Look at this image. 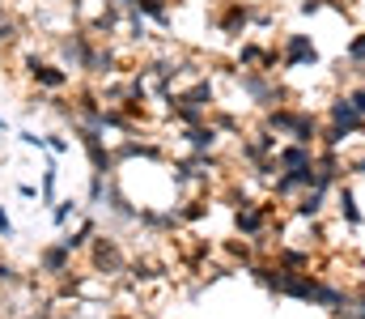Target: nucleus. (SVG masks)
<instances>
[{
  "mask_svg": "<svg viewBox=\"0 0 365 319\" xmlns=\"http://www.w3.org/2000/svg\"><path fill=\"white\" fill-rule=\"evenodd\" d=\"M297 13L302 17H319V13H327V0H297Z\"/></svg>",
  "mask_w": 365,
  "mask_h": 319,
  "instance_id": "obj_20",
  "label": "nucleus"
},
{
  "mask_svg": "<svg viewBox=\"0 0 365 319\" xmlns=\"http://www.w3.org/2000/svg\"><path fill=\"white\" fill-rule=\"evenodd\" d=\"M47 153H51V158L73 153V136H64V132H47Z\"/></svg>",
  "mask_w": 365,
  "mask_h": 319,
  "instance_id": "obj_18",
  "label": "nucleus"
},
{
  "mask_svg": "<svg viewBox=\"0 0 365 319\" xmlns=\"http://www.w3.org/2000/svg\"><path fill=\"white\" fill-rule=\"evenodd\" d=\"M128 264H132V255H128L123 238L115 230H98L90 251H86V268L106 277V281H119V277H128Z\"/></svg>",
  "mask_w": 365,
  "mask_h": 319,
  "instance_id": "obj_2",
  "label": "nucleus"
},
{
  "mask_svg": "<svg viewBox=\"0 0 365 319\" xmlns=\"http://www.w3.org/2000/svg\"><path fill=\"white\" fill-rule=\"evenodd\" d=\"M272 260L280 268H293V273H306L310 264H314V255H310V247H289V243H276Z\"/></svg>",
  "mask_w": 365,
  "mask_h": 319,
  "instance_id": "obj_13",
  "label": "nucleus"
},
{
  "mask_svg": "<svg viewBox=\"0 0 365 319\" xmlns=\"http://www.w3.org/2000/svg\"><path fill=\"white\" fill-rule=\"evenodd\" d=\"M0 4H4V0H0Z\"/></svg>",
  "mask_w": 365,
  "mask_h": 319,
  "instance_id": "obj_26",
  "label": "nucleus"
},
{
  "mask_svg": "<svg viewBox=\"0 0 365 319\" xmlns=\"http://www.w3.org/2000/svg\"><path fill=\"white\" fill-rule=\"evenodd\" d=\"M264 128H272L280 141H297V145H319V132H323V119L310 111V106H293L280 103L272 111H264Z\"/></svg>",
  "mask_w": 365,
  "mask_h": 319,
  "instance_id": "obj_1",
  "label": "nucleus"
},
{
  "mask_svg": "<svg viewBox=\"0 0 365 319\" xmlns=\"http://www.w3.org/2000/svg\"><path fill=\"white\" fill-rule=\"evenodd\" d=\"M86 213H90V209H86V201L64 196V201H56V209H51V226H56V230H68V226H77Z\"/></svg>",
  "mask_w": 365,
  "mask_h": 319,
  "instance_id": "obj_14",
  "label": "nucleus"
},
{
  "mask_svg": "<svg viewBox=\"0 0 365 319\" xmlns=\"http://www.w3.org/2000/svg\"><path fill=\"white\" fill-rule=\"evenodd\" d=\"M251 13H255V0H221V9L212 13V26L225 39H242L251 30Z\"/></svg>",
  "mask_w": 365,
  "mask_h": 319,
  "instance_id": "obj_7",
  "label": "nucleus"
},
{
  "mask_svg": "<svg viewBox=\"0 0 365 319\" xmlns=\"http://www.w3.org/2000/svg\"><path fill=\"white\" fill-rule=\"evenodd\" d=\"M21 69H26V81H30L34 90H43V94H64V90L73 86V77H77V73H68L60 60L38 56V51H21Z\"/></svg>",
  "mask_w": 365,
  "mask_h": 319,
  "instance_id": "obj_3",
  "label": "nucleus"
},
{
  "mask_svg": "<svg viewBox=\"0 0 365 319\" xmlns=\"http://www.w3.org/2000/svg\"><path fill=\"white\" fill-rule=\"evenodd\" d=\"M327 123H336V128H344L349 136H365V119L357 115V106L349 103V94H336L331 103H327V115H323Z\"/></svg>",
  "mask_w": 365,
  "mask_h": 319,
  "instance_id": "obj_8",
  "label": "nucleus"
},
{
  "mask_svg": "<svg viewBox=\"0 0 365 319\" xmlns=\"http://www.w3.org/2000/svg\"><path fill=\"white\" fill-rule=\"evenodd\" d=\"M98 230H102V226H98V217H93V213H86V217H81L77 226L60 230V243H64V247H68V251H73V255L81 260V255L90 251V243H93V234H98Z\"/></svg>",
  "mask_w": 365,
  "mask_h": 319,
  "instance_id": "obj_10",
  "label": "nucleus"
},
{
  "mask_svg": "<svg viewBox=\"0 0 365 319\" xmlns=\"http://www.w3.org/2000/svg\"><path fill=\"white\" fill-rule=\"evenodd\" d=\"M344 94H349V103L357 106V115L365 119V86H353V90H344Z\"/></svg>",
  "mask_w": 365,
  "mask_h": 319,
  "instance_id": "obj_23",
  "label": "nucleus"
},
{
  "mask_svg": "<svg viewBox=\"0 0 365 319\" xmlns=\"http://www.w3.org/2000/svg\"><path fill=\"white\" fill-rule=\"evenodd\" d=\"M314 158H319V145H297V141H280V149H276L272 166H276V175H280V171H302V166H310Z\"/></svg>",
  "mask_w": 365,
  "mask_h": 319,
  "instance_id": "obj_9",
  "label": "nucleus"
},
{
  "mask_svg": "<svg viewBox=\"0 0 365 319\" xmlns=\"http://www.w3.org/2000/svg\"><path fill=\"white\" fill-rule=\"evenodd\" d=\"M17 196H21V201H38V188H34V183H17Z\"/></svg>",
  "mask_w": 365,
  "mask_h": 319,
  "instance_id": "obj_24",
  "label": "nucleus"
},
{
  "mask_svg": "<svg viewBox=\"0 0 365 319\" xmlns=\"http://www.w3.org/2000/svg\"><path fill=\"white\" fill-rule=\"evenodd\" d=\"M234 230L251 243H268V230H272V201H238L234 205Z\"/></svg>",
  "mask_w": 365,
  "mask_h": 319,
  "instance_id": "obj_4",
  "label": "nucleus"
},
{
  "mask_svg": "<svg viewBox=\"0 0 365 319\" xmlns=\"http://www.w3.org/2000/svg\"><path fill=\"white\" fill-rule=\"evenodd\" d=\"M344 166H349V175H365V149H357V153L344 149Z\"/></svg>",
  "mask_w": 365,
  "mask_h": 319,
  "instance_id": "obj_21",
  "label": "nucleus"
},
{
  "mask_svg": "<svg viewBox=\"0 0 365 319\" xmlns=\"http://www.w3.org/2000/svg\"><path fill=\"white\" fill-rule=\"evenodd\" d=\"M136 13H140L149 26H158V30H170V26H175V13H170L166 0H136Z\"/></svg>",
  "mask_w": 365,
  "mask_h": 319,
  "instance_id": "obj_15",
  "label": "nucleus"
},
{
  "mask_svg": "<svg viewBox=\"0 0 365 319\" xmlns=\"http://www.w3.org/2000/svg\"><path fill=\"white\" fill-rule=\"evenodd\" d=\"M0 132H4V136H9V119H4V115H0Z\"/></svg>",
  "mask_w": 365,
  "mask_h": 319,
  "instance_id": "obj_25",
  "label": "nucleus"
},
{
  "mask_svg": "<svg viewBox=\"0 0 365 319\" xmlns=\"http://www.w3.org/2000/svg\"><path fill=\"white\" fill-rule=\"evenodd\" d=\"M319 64H323V56H319L314 34H306V30H289V34L280 39V69L297 73V69H319Z\"/></svg>",
  "mask_w": 365,
  "mask_h": 319,
  "instance_id": "obj_5",
  "label": "nucleus"
},
{
  "mask_svg": "<svg viewBox=\"0 0 365 319\" xmlns=\"http://www.w3.org/2000/svg\"><path fill=\"white\" fill-rule=\"evenodd\" d=\"M21 281H26V277H21V268H17L13 260H4V255H0V294H9V290H17Z\"/></svg>",
  "mask_w": 365,
  "mask_h": 319,
  "instance_id": "obj_17",
  "label": "nucleus"
},
{
  "mask_svg": "<svg viewBox=\"0 0 365 319\" xmlns=\"http://www.w3.org/2000/svg\"><path fill=\"white\" fill-rule=\"evenodd\" d=\"M34 273L43 281H64L68 273H77V255L60 243V238H47L38 251H34Z\"/></svg>",
  "mask_w": 365,
  "mask_h": 319,
  "instance_id": "obj_6",
  "label": "nucleus"
},
{
  "mask_svg": "<svg viewBox=\"0 0 365 319\" xmlns=\"http://www.w3.org/2000/svg\"><path fill=\"white\" fill-rule=\"evenodd\" d=\"M344 60H349V69H357L365 77V30H357L353 39H349V47H344Z\"/></svg>",
  "mask_w": 365,
  "mask_h": 319,
  "instance_id": "obj_16",
  "label": "nucleus"
},
{
  "mask_svg": "<svg viewBox=\"0 0 365 319\" xmlns=\"http://www.w3.org/2000/svg\"><path fill=\"white\" fill-rule=\"evenodd\" d=\"M56 188H60V166H56V158H47V162H43V175H38V205L47 213L56 209V201H60Z\"/></svg>",
  "mask_w": 365,
  "mask_h": 319,
  "instance_id": "obj_12",
  "label": "nucleus"
},
{
  "mask_svg": "<svg viewBox=\"0 0 365 319\" xmlns=\"http://www.w3.org/2000/svg\"><path fill=\"white\" fill-rule=\"evenodd\" d=\"M13 238H17V226H13V217L0 205V243H13Z\"/></svg>",
  "mask_w": 365,
  "mask_h": 319,
  "instance_id": "obj_22",
  "label": "nucleus"
},
{
  "mask_svg": "<svg viewBox=\"0 0 365 319\" xmlns=\"http://www.w3.org/2000/svg\"><path fill=\"white\" fill-rule=\"evenodd\" d=\"M17 141H21L26 149H38V153H47V132H34V128H21V132H17Z\"/></svg>",
  "mask_w": 365,
  "mask_h": 319,
  "instance_id": "obj_19",
  "label": "nucleus"
},
{
  "mask_svg": "<svg viewBox=\"0 0 365 319\" xmlns=\"http://www.w3.org/2000/svg\"><path fill=\"white\" fill-rule=\"evenodd\" d=\"M331 205H336L340 221H344L349 230H361V226H365V213H361V205H357V192H353V183H340V188L331 192Z\"/></svg>",
  "mask_w": 365,
  "mask_h": 319,
  "instance_id": "obj_11",
  "label": "nucleus"
}]
</instances>
